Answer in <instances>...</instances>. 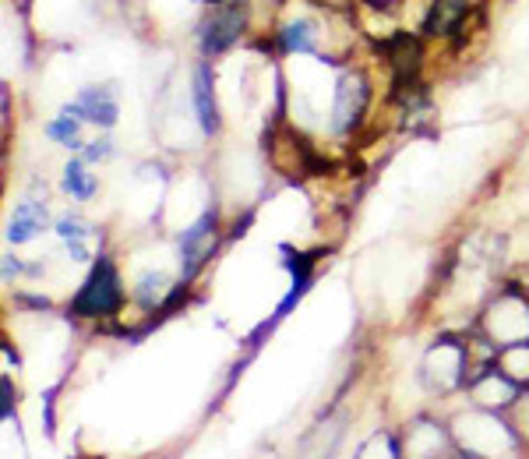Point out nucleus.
I'll return each mask as SVG.
<instances>
[{
  "label": "nucleus",
  "mask_w": 529,
  "mask_h": 459,
  "mask_svg": "<svg viewBox=\"0 0 529 459\" xmlns=\"http://www.w3.org/2000/svg\"><path fill=\"white\" fill-rule=\"evenodd\" d=\"M466 15H470V0H434L431 15L424 22V32H431V36H455L466 25Z\"/></svg>",
  "instance_id": "obj_7"
},
{
  "label": "nucleus",
  "mask_w": 529,
  "mask_h": 459,
  "mask_svg": "<svg viewBox=\"0 0 529 459\" xmlns=\"http://www.w3.org/2000/svg\"><path fill=\"white\" fill-rule=\"evenodd\" d=\"M367 82L360 75H343L339 78V92H336V117H332V128L339 131V135H346V131L357 128L360 113H364L367 106Z\"/></svg>",
  "instance_id": "obj_4"
},
{
  "label": "nucleus",
  "mask_w": 529,
  "mask_h": 459,
  "mask_svg": "<svg viewBox=\"0 0 529 459\" xmlns=\"http://www.w3.org/2000/svg\"><path fill=\"white\" fill-rule=\"evenodd\" d=\"M18 272H22V262H18V258H4V276H18Z\"/></svg>",
  "instance_id": "obj_17"
},
{
  "label": "nucleus",
  "mask_w": 529,
  "mask_h": 459,
  "mask_svg": "<svg viewBox=\"0 0 529 459\" xmlns=\"http://www.w3.org/2000/svg\"><path fill=\"white\" fill-rule=\"evenodd\" d=\"M57 234L64 237V241H82V237L89 234V226H85L78 216H64V219L57 223Z\"/></svg>",
  "instance_id": "obj_14"
},
{
  "label": "nucleus",
  "mask_w": 529,
  "mask_h": 459,
  "mask_svg": "<svg viewBox=\"0 0 529 459\" xmlns=\"http://www.w3.org/2000/svg\"><path fill=\"white\" fill-rule=\"evenodd\" d=\"M216 248V212H205L194 226L180 234V258H184V276H194V269L205 262Z\"/></svg>",
  "instance_id": "obj_3"
},
{
  "label": "nucleus",
  "mask_w": 529,
  "mask_h": 459,
  "mask_svg": "<svg viewBox=\"0 0 529 459\" xmlns=\"http://www.w3.org/2000/svg\"><path fill=\"white\" fill-rule=\"evenodd\" d=\"M0 417H4V421H11V417H15V410H11V382H8V378L0 382Z\"/></svg>",
  "instance_id": "obj_15"
},
{
  "label": "nucleus",
  "mask_w": 529,
  "mask_h": 459,
  "mask_svg": "<svg viewBox=\"0 0 529 459\" xmlns=\"http://www.w3.org/2000/svg\"><path fill=\"white\" fill-rule=\"evenodd\" d=\"M159 290H163V276L159 272H152V276H145L142 283H138V304L142 308H152V304H159Z\"/></svg>",
  "instance_id": "obj_13"
},
{
  "label": "nucleus",
  "mask_w": 529,
  "mask_h": 459,
  "mask_svg": "<svg viewBox=\"0 0 529 459\" xmlns=\"http://www.w3.org/2000/svg\"><path fill=\"white\" fill-rule=\"evenodd\" d=\"M85 163L89 159H68V166H64V191H68L71 198H78V202H89L92 195H96V181H92L89 174H85Z\"/></svg>",
  "instance_id": "obj_10"
},
{
  "label": "nucleus",
  "mask_w": 529,
  "mask_h": 459,
  "mask_svg": "<svg viewBox=\"0 0 529 459\" xmlns=\"http://www.w3.org/2000/svg\"><path fill=\"white\" fill-rule=\"evenodd\" d=\"M78 128H82V117H78L75 110H64L57 117V121L46 128V135H50V142H60V145H78Z\"/></svg>",
  "instance_id": "obj_12"
},
{
  "label": "nucleus",
  "mask_w": 529,
  "mask_h": 459,
  "mask_svg": "<svg viewBox=\"0 0 529 459\" xmlns=\"http://www.w3.org/2000/svg\"><path fill=\"white\" fill-rule=\"evenodd\" d=\"M247 25V4L244 0H230L223 8L212 11V18L202 29V50L205 53H226L240 39Z\"/></svg>",
  "instance_id": "obj_2"
},
{
  "label": "nucleus",
  "mask_w": 529,
  "mask_h": 459,
  "mask_svg": "<svg viewBox=\"0 0 529 459\" xmlns=\"http://www.w3.org/2000/svg\"><path fill=\"white\" fill-rule=\"evenodd\" d=\"M68 110H75L82 121H92L99 128H113L117 124V99L106 85H92L78 96V103H71Z\"/></svg>",
  "instance_id": "obj_5"
},
{
  "label": "nucleus",
  "mask_w": 529,
  "mask_h": 459,
  "mask_svg": "<svg viewBox=\"0 0 529 459\" xmlns=\"http://www.w3.org/2000/svg\"><path fill=\"white\" fill-rule=\"evenodd\" d=\"M194 113H198V124H202L205 135H216L219 131V106H216V85H212V68L209 64H198L194 71Z\"/></svg>",
  "instance_id": "obj_6"
},
{
  "label": "nucleus",
  "mask_w": 529,
  "mask_h": 459,
  "mask_svg": "<svg viewBox=\"0 0 529 459\" xmlns=\"http://www.w3.org/2000/svg\"><path fill=\"white\" fill-rule=\"evenodd\" d=\"M110 152H113V145L103 138V142H96V145H89V149H85V159H89V163H99V159H106Z\"/></svg>",
  "instance_id": "obj_16"
},
{
  "label": "nucleus",
  "mask_w": 529,
  "mask_h": 459,
  "mask_svg": "<svg viewBox=\"0 0 529 459\" xmlns=\"http://www.w3.org/2000/svg\"><path fill=\"white\" fill-rule=\"evenodd\" d=\"M18 301H22V304H25V308H43V311H46V308H50V304H46V301H43V297H18Z\"/></svg>",
  "instance_id": "obj_18"
},
{
  "label": "nucleus",
  "mask_w": 529,
  "mask_h": 459,
  "mask_svg": "<svg viewBox=\"0 0 529 459\" xmlns=\"http://www.w3.org/2000/svg\"><path fill=\"white\" fill-rule=\"evenodd\" d=\"M279 50L283 53H314V25L307 18L290 22L279 32Z\"/></svg>",
  "instance_id": "obj_11"
},
{
  "label": "nucleus",
  "mask_w": 529,
  "mask_h": 459,
  "mask_svg": "<svg viewBox=\"0 0 529 459\" xmlns=\"http://www.w3.org/2000/svg\"><path fill=\"white\" fill-rule=\"evenodd\" d=\"M120 304H124V290H120L117 269H113L110 258H96V265H92L85 286L75 294V304H71V308L82 318H106V315H113Z\"/></svg>",
  "instance_id": "obj_1"
},
{
  "label": "nucleus",
  "mask_w": 529,
  "mask_h": 459,
  "mask_svg": "<svg viewBox=\"0 0 529 459\" xmlns=\"http://www.w3.org/2000/svg\"><path fill=\"white\" fill-rule=\"evenodd\" d=\"M385 53L392 57V68L399 75V82H413L420 68V39L417 36H395L385 43Z\"/></svg>",
  "instance_id": "obj_8"
},
{
  "label": "nucleus",
  "mask_w": 529,
  "mask_h": 459,
  "mask_svg": "<svg viewBox=\"0 0 529 459\" xmlns=\"http://www.w3.org/2000/svg\"><path fill=\"white\" fill-rule=\"evenodd\" d=\"M43 226H46V209H43V205H32V202L18 205L15 219H11V226H8V241L11 244H25V241H32V237H36Z\"/></svg>",
  "instance_id": "obj_9"
}]
</instances>
